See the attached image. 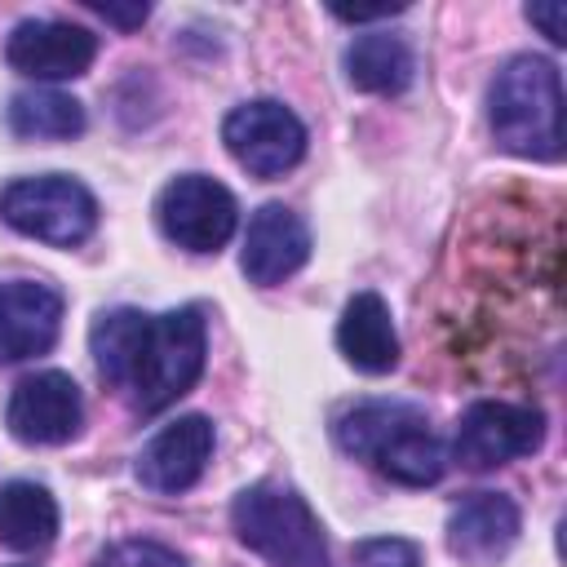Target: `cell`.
<instances>
[{"label": "cell", "instance_id": "obj_9", "mask_svg": "<svg viewBox=\"0 0 567 567\" xmlns=\"http://www.w3.org/2000/svg\"><path fill=\"white\" fill-rule=\"evenodd\" d=\"M80 421H84V399H80V385L49 368V372H31L13 385L9 394V408H4V425L18 443H31V447H58V443H71L80 434Z\"/></svg>", "mask_w": 567, "mask_h": 567}, {"label": "cell", "instance_id": "obj_17", "mask_svg": "<svg viewBox=\"0 0 567 567\" xmlns=\"http://www.w3.org/2000/svg\"><path fill=\"white\" fill-rule=\"evenodd\" d=\"M58 536V501L49 496V487L31 483V478H13L0 487V545L31 554L44 549Z\"/></svg>", "mask_w": 567, "mask_h": 567}, {"label": "cell", "instance_id": "obj_19", "mask_svg": "<svg viewBox=\"0 0 567 567\" xmlns=\"http://www.w3.org/2000/svg\"><path fill=\"white\" fill-rule=\"evenodd\" d=\"M93 567H186V563L159 540H115L111 549L97 554Z\"/></svg>", "mask_w": 567, "mask_h": 567}, {"label": "cell", "instance_id": "obj_23", "mask_svg": "<svg viewBox=\"0 0 567 567\" xmlns=\"http://www.w3.org/2000/svg\"><path fill=\"white\" fill-rule=\"evenodd\" d=\"M403 4H381V9H337L332 4V18H341V22H377V18H390V13H399Z\"/></svg>", "mask_w": 567, "mask_h": 567}, {"label": "cell", "instance_id": "obj_18", "mask_svg": "<svg viewBox=\"0 0 567 567\" xmlns=\"http://www.w3.org/2000/svg\"><path fill=\"white\" fill-rule=\"evenodd\" d=\"M9 133L27 142H66L84 133V106L58 89H22L9 102Z\"/></svg>", "mask_w": 567, "mask_h": 567}, {"label": "cell", "instance_id": "obj_2", "mask_svg": "<svg viewBox=\"0 0 567 567\" xmlns=\"http://www.w3.org/2000/svg\"><path fill=\"white\" fill-rule=\"evenodd\" d=\"M332 439L341 452L377 465L403 487H430L447 470V447L434 439L425 412L412 403H359L332 421Z\"/></svg>", "mask_w": 567, "mask_h": 567}, {"label": "cell", "instance_id": "obj_14", "mask_svg": "<svg viewBox=\"0 0 567 567\" xmlns=\"http://www.w3.org/2000/svg\"><path fill=\"white\" fill-rule=\"evenodd\" d=\"M518 505L501 492H474L465 496L452 514H447V549L461 558V563H474V567H487L496 558H505L518 540Z\"/></svg>", "mask_w": 567, "mask_h": 567}, {"label": "cell", "instance_id": "obj_20", "mask_svg": "<svg viewBox=\"0 0 567 567\" xmlns=\"http://www.w3.org/2000/svg\"><path fill=\"white\" fill-rule=\"evenodd\" d=\"M359 567H421V545L408 536H368L354 545Z\"/></svg>", "mask_w": 567, "mask_h": 567}, {"label": "cell", "instance_id": "obj_22", "mask_svg": "<svg viewBox=\"0 0 567 567\" xmlns=\"http://www.w3.org/2000/svg\"><path fill=\"white\" fill-rule=\"evenodd\" d=\"M89 9H93V13H102L106 22L124 27V31L142 27V22H146V13H151V4H128V9H120V4H89Z\"/></svg>", "mask_w": 567, "mask_h": 567}, {"label": "cell", "instance_id": "obj_6", "mask_svg": "<svg viewBox=\"0 0 567 567\" xmlns=\"http://www.w3.org/2000/svg\"><path fill=\"white\" fill-rule=\"evenodd\" d=\"M155 221L168 244H177L186 252H217L239 226V204L217 177L182 173L159 190Z\"/></svg>", "mask_w": 567, "mask_h": 567}, {"label": "cell", "instance_id": "obj_13", "mask_svg": "<svg viewBox=\"0 0 567 567\" xmlns=\"http://www.w3.org/2000/svg\"><path fill=\"white\" fill-rule=\"evenodd\" d=\"M306 261H310V226L284 204H261L248 217L244 252H239V266H244L248 284L275 288L288 275H297Z\"/></svg>", "mask_w": 567, "mask_h": 567}, {"label": "cell", "instance_id": "obj_1", "mask_svg": "<svg viewBox=\"0 0 567 567\" xmlns=\"http://www.w3.org/2000/svg\"><path fill=\"white\" fill-rule=\"evenodd\" d=\"M89 350L106 385L124 390L142 412L177 403L199 377L208 354V328L199 306L146 315L133 306L102 310L89 328Z\"/></svg>", "mask_w": 567, "mask_h": 567}, {"label": "cell", "instance_id": "obj_8", "mask_svg": "<svg viewBox=\"0 0 567 567\" xmlns=\"http://www.w3.org/2000/svg\"><path fill=\"white\" fill-rule=\"evenodd\" d=\"M545 443V412L532 403H505V399H478L465 408L452 456L465 470H496L518 456H532Z\"/></svg>", "mask_w": 567, "mask_h": 567}, {"label": "cell", "instance_id": "obj_3", "mask_svg": "<svg viewBox=\"0 0 567 567\" xmlns=\"http://www.w3.org/2000/svg\"><path fill=\"white\" fill-rule=\"evenodd\" d=\"M487 124L501 151L523 159L563 155V80L549 58H509L487 89Z\"/></svg>", "mask_w": 567, "mask_h": 567}, {"label": "cell", "instance_id": "obj_11", "mask_svg": "<svg viewBox=\"0 0 567 567\" xmlns=\"http://www.w3.org/2000/svg\"><path fill=\"white\" fill-rule=\"evenodd\" d=\"M4 58L13 71L31 80H75L93 66L97 58V35L75 27V22H53V18H27L9 31Z\"/></svg>", "mask_w": 567, "mask_h": 567}, {"label": "cell", "instance_id": "obj_10", "mask_svg": "<svg viewBox=\"0 0 567 567\" xmlns=\"http://www.w3.org/2000/svg\"><path fill=\"white\" fill-rule=\"evenodd\" d=\"M213 421L199 412H186L177 421H168L159 434H151V443L137 452L133 474L142 487L159 492V496H177L186 487H195L213 461Z\"/></svg>", "mask_w": 567, "mask_h": 567}, {"label": "cell", "instance_id": "obj_21", "mask_svg": "<svg viewBox=\"0 0 567 567\" xmlns=\"http://www.w3.org/2000/svg\"><path fill=\"white\" fill-rule=\"evenodd\" d=\"M563 13H567V9H563L558 0H554V4H527V22H536L554 44L567 40V22H563Z\"/></svg>", "mask_w": 567, "mask_h": 567}, {"label": "cell", "instance_id": "obj_5", "mask_svg": "<svg viewBox=\"0 0 567 567\" xmlns=\"http://www.w3.org/2000/svg\"><path fill=\"white\" fill-rule=\"evenodd\" d=\"M0 217L27 239L75 248L97 226V199L84 182L66 173H40V177H13L0 190Z\"/></svg>", "mask_w": 567, "mask_h": 567}, {"label": "cell", "instance_id": "obj_16", "mask_svg": "<svg viewBox=\"0 0 567 567\" xmlns=\"http://www.w3.org/2000/svg\"><path fill=\"white\" fill-rule=\"evenodd\" d=\"M416 75V62H412V49L390 35V31H372V35H354L350 49H346V80L359 89V93H403Z\"/></svg>", "mask_w": 567, "mask_h": 567}, {"label": "cell", "instance_id": "obj_15", "mask_svg": "<svg viewBox=\"0 0 567 567\" xmlns=\"http://www.w3.org/2000/svg\"><path fill=\"white\" fill-rule=\"evenodd\" d=\"M337 350L350 368L385 377L399 363V332L381 292H354L337 319Z\"/></svg>", "mask_w": 567, "mask_h": 567}, {"label": "cell", "instance_id": "obj_7", "mask_svg": "<svg viewBox=\"0 0 567 567\" xmlns=\"http://www.w3.org/2000/svg\"><path fill=\"white\" fill-rule=\"evenodd\" d=\"M221 142L230 159L252 177H279L306 155V124L292 106L275 97H252L221 120Z\"/></svg>", "mask_w": 567, "mask_h": 567}, {"label": "cell", "instance_id": "obj_12", "mask_svg": "<svg viewBox=\"0 0 567 567\" xmlns=\"http://www.w3.org/2000/svg\"><path fill=\"white\" fill-rule=\"evenodd\" d=\"M62 332V292L40 279L0 284V368L49 354Z\"/></svg>", "mask_w": 567, "mask_h": 567}, {"label": "cell", "instance_id": "obj_4", "mask_svg": "<svg viewBox=\"0 0 567 567\" xmlns=\"http://www.w3.org/2000/svg\"><path fill=\"white\" fill-rule=\"evenodd\" d=\"M230 527L239 545L275 567H323V523L301 492L284 483H252L230 501Z\"/></svg>", "mask_w": 567, "mask_h": 567}]
</instances>
